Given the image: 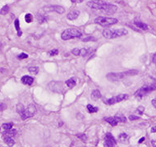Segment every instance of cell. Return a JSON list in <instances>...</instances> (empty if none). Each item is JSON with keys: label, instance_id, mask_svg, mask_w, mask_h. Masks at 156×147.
Segmentation results:
<instances>
[{"label": "cell", "instance_id": "obj_1", "mask_svg": "<svg viewBox=\"0 0 156 147\" xmlns=\"http://www.w3.org/2000/svg\"><path fill=\"white\" fill-rule=\"evenodd\" d=\"M87 6L89 8L96 9V10H100L103 12L105 13H114L117 11V7L107 2H104L101 0H92V1H89L87 2Z\"/></svg>", "mask_w": 156, "mask_h": 147}, {"label": "cell", "instance_id": "obj_2", "mask_svg": "<svg viewBox=\"0 0 156 147\" xmlns=\"http://www.w3.org/2000/svg\"><path fill=\"white\" fill-rule=\"evenodd\" d=\"M127 34V31L123 28L118 29H105L103 31V35L106 39H114L117 37H120Z\"/></svg>", "mask_w": 156, "mask_h": 147}, {"label": "cell", "instance_id": "obj_3", "mask_svg": "<svg viewBox=\"0 0 156 147\" xmlns=\"http://www.w3.org/2000/svg\"><path fill=\"white\" fill-rule=\"evenodd\" d=\"M81 36V32L75 28H68L62 33V39L63 40H68V39L79 38Z\"/></svg>", "mask_w": 156, "mask_h": 147}, {"label": "cell", "instance_id": "obj_4", "mask_svg": "<svg viewBox=\"0 0 156 147\" xmlns=\"http://www.w3.org/2000/svg\"><path fill=\"white\" fill-rule=\"evenodd\" d=\"M94 22L102 26H109L118 22L117 19L113 17H104V16H98L94 19Z\"/></svg>", "mask_w": 156, "mask_h": 147}, {"label": "cell", "instance_id": "obj_5", "mask_svg": "<svg viewBox=\"0 0 156 147\" xmlns=\"http://www.w3.org/2000/svg\"><path fill=\"white\" fill-rule=\"evenodd\" d=\"M48 87L50 91L56 92V93L62 94L65 91V87L63 85V83L62 81H51L49 83Z\"/></svg>", "mask_w": 156, "mask_h": 147}, {"label": "cell", "instance_id": "obj_6", "mask_svg": "<svg viewBox=\"0 0 156 147\" xmlns=\"http://www.w3.org/2000/svg\"><path fill=\"white\" fill-rule=\"evenodd\" d=\"M36 107H35V104H29L28 106H27V108H25V111H24L23 113L20 115L21 117L23 119V120H26V119H27V118H29V117H31L32 116H34L35 114V113H36Z\"/></svg>", "mask_w": 156, "mask_h": 147}, {"label": "cell", "instance_id": "obj_7", "mask_svg": "<svg viewBox=\"0 0 156 147\" xmlns=\"http://www.w3.org/2000/svg\"><path fill=\"white\" fill-rule=\"evenodd\" d=\"M156 90V85H148V86H143L140 89H139L136 93L135 95L136 97H143L145 95H146L147 94L152 92L153 91Z\"/></svg>", "mask_w": 156, "mask_h": 147}, {"label": "cell", "instance_id": "obj_8", "mask_svg": "<svg viewBox=\"0 0 156 147\" xmlns=\"http://www.w3.org/2000/svg\"><path fill=\"white\" fill-rule=\"evenodd\" d=\"M126 99H127V94H118V95H116V96H113L111 99H109V100L104 101V102L105 104H109V105H112V104H117V103H119L121 101L124 100Z\"/></svg>", "mask_w": 156, "mask_h": 147}, {"label": "cell", "instance_id": "obj_9", "mask_svg": "<svg viewBox=\"0 0 156 147\" xmlns=\"http://www.w3.org/2000/svg\"><path fill=\"white\" fill-rule=\"evenodd\" d=\"M117 145V140L113 137V136L111 133H106L104 136V147H115Z\"/></svg>", "mask_w": 156, "mask_h": 147}, {"label": "cell", "instance_id": "obj_10", "mask_svg": "<svg viewBox=\"0 0 156 147\" xmlns=\"http://www.w3.org/2000/svg\"><path fill=\"white\" fill-rule=\"evenodd\" d=\"M125 77H127L126 72H111V73L107 74V76H106L107 79L109 81H117L119 80H122Z\"/></svg>", "mask_w": 156, "mask_h": 147}, {"label": "cell", "instance_id": "obj_11", "mask_svg": "<svg viewBox=\"0 0 156 147\" xmlns=\"http://www.w3.org/2000/svg\"><path fill=\"white\" fill-rule=\"evenodd\" d=\"M104 120L112 126H116L118 123L122 122L125 123L127 121V118L125 117H105Z\"/></svg>", "mask_w": 156, "mask_h": 147}, {"label": "cell", "instance_id": "obj_12", "mask_svg": "<svg viewBox=\"0 0 156 147\" xmlns=\"http://www.w3.org/2000/svg\"><path fill=\"white\" fill-rule=\"evenodd\" d=\"M45 11L46 12H55L57 13L62 14L65 12V9L62 8V6H58V5H53V6H47L44 8Z\"/></svg>", "mask_w": 156, "mask_h": 147}, {"label": "cell", "instance_id": "obj_13", "mask_svg": "<svg viewBox=\"0 0 156 147\" xmlns=\"http://www.w3.org/2000/svg\"><path fill=\"white\" fill-rule=\"evenodd\" d=\"M79 15H80V12L78 10H72V11H71L67 15V18L68 20L72 21V20L77 19L78 16H79Z\"/></svg>", "mask_w": 156, "mask_h": 147}, {"label": "cell", "instance_id": "obj_14", "mask_svg": "<svg viewBox=\"0 0 156 147\" xmlns=\"http://www.w3.org/2000/svg\"><path fill=\"white\" fill-rule=\"evenodd\" d=\"M3 139L8 146H12L15 144V140L13 139V137H10V136H7L3 135Z\"/></svg>", "mask_w": 156, "mask_h": 147}, {"label": "cell", "instance_id": "obj_15", "mask_svg": "<svg viewBox=\"0 0 156 147\" xmlns=\"http://www.w3.org/2000/svg\"><path fill=\"white\" fill-rule=\"evenodd\" d=\"M128 140H129V136L127 133H121L118 136V141L121 143H128Z\"/></svg>", "mask_w": 156, "mask_h": 147}, {"label": "cell", "instance_id": "obj_16", "mask_svg": "<svg viewBox=\"0 0 156 147\" xmlns=\"http://www.w3.org/2000/svg\"><path fill=\"white\" fill-rule=\"evenodd\" d=\"M22 82L25 85H31L34 82V79L31 77H29V76H24L22 78Z\"/></svg>", "mask_w": 156, "mask_h": 147}, {"label": "cell", "instance_id": "obj_17", "mask_svg": "<svg viewBox=\"0 0 156 147\" xmlns=\"http://www.w3.org/2000/svg\"><path fill=\"white\" fill-rule=\"evenodd\" d=\"M37 20L39 21V23H44L48 22V16L46 14H43V13H38L37 16Z\"/></svg>", "mask_w": 156, "mask_h": 147}, {"label": "cell", "instance_id": "obj_18", "mask_svg": "<svg viewBox=\"0 0 156 147\" xmlns=\"http://www.w3.org/2000/svg\"><path fill=\"white\" fill-rule=\"evenodd\" d=\"M134 24L139 28V29H141V30H148V26L144 22H139V21H136L134 22Z\"/></svg>", "mask_w": 156, "mask_h": 147}, {"label": "cell", "instance_id": "obj_19", "mask_svg": "<svg viewBox=\"0 0 156 147\" xmlns=\"http://www.w3.org/2000/svg\"><path fill=\"white\" fill-rule=\"evenodd\" d=\"M91 98L93 99L94 100H97L100 99L101 98V94L100 92V91H98V90L94 91L93 92L91 93Z\"/></svg>", "mask_w": 156, "mask_h": 147}, {"label": "cell", "instance_id": "obj_20", "mask_svg": "<svg viewBox=\"0 0 156 147\" xmlns=\"http://www.w3.org/2000/svg\"><path fill=\"white\" fill-rule=\"evenodd\" d=\"M16 134V131L14 129H10V130H8V131H6V132L3 133V136H10V137L15 136Z\"/></svg>", "mask_w": 156, "mask_h": 147}, {"label": "cell", "instance_id": "obj_21", "mask_svg": "<svg viewBox=\"0 0 156 147\" xmlns=\"http://www.w3.org/2000/svg\"><path fill=\"white\" fill-rule=\"evenodd\" d=\"M66 85H68L69 88H73V87H75L76 86V81H75V79L74 78H71V79H68V81H66Z\"/></svg>", "mask_w": 156, "mask_h": 147}, {"label": "cell", "instance_id": "obj_22", "mask_svg": "<svg viewBox=\"0 0 156 147\" xmlns=\"http://www.w3.org/2000/svg\"><path fill=\"white\" fill-rule=\"evenodd\" d=\"M87 109H88V112L90 113V114L96 113V112H98V110H99L97 107H94L92 104H88V105H87Z\"/></svg>", "mask_w": 156, "mask_h": 147}, {"label": "cell", "instance_id": "obj_23", "mask_svg": "<svg viewBox=\"0 0 156 147\" xmlns=\"http://www.w3.org/2000/svg\"><path fill=\"white\" fill-rule=\"evenodd\" d=\"M9 6L8 5H5V6H3L2 9L0 10V14L1 15H6V14H8V12H9Z\"/></svg>", "mask_w": 156, "mask_h": 147}, {"label": "cell", "instance_id": "obj_24", "mask_svg": "<svg viewBox=\"0 0 156 147\" xmlns=\"http://www.w3.org/2000/svg\"><path fill=\"white\" fill-rule=\"evenodd\" d=\"M25 108H26L24 107V105L22 104H18L16 105V111H17V113H18L20 115L25 111Z\"/></svg>", "mask_w": 156, "mask_h": 147}, {"label": "cell", "instance_id": "obj_25", "mask_svg": "<svg viewBox=\"0 0 156 147\" xmlns=\"http://www.w3.org/2000/svg\"><path fill=\"white\" fill-rule=\"evenodd\" d=\"M138 72H139L137 70H129V71H127L126 72V75H127V76H135V75H137Z\"/></svg>", "mask_w": 156, "mask_h": 147}, {"label": "cell", "instance_id": "obj_26", "mask_svg": "<svg viewBox=\"0 0 156 147\" xmlns=\"http://www.w3.org/2000/svg\"><path fill=\"white\" fill-rule=\"evenodd\" d=\"M25 20L27 23H31L33 21V16L31 15V13H27L26 15L25 16Z\"/></svg>", "mask_w": 156, "mask_h": 147}, {"label": "cell", "instance_id": "obj_27", "mask_svg": "<svg viewBox=\"0 0 156 147\" xmlns=\"http://www.w3.org/2000/svg\"><path fill=\"white\" fill-rule=\"evenodd\" d=\"M12 126H13V124L11 123H4L3 124V126H2V127L4 129V130H6V131H8V130H10V129H12Z\"/></svg>", "mask_w": 156, "mask_h": 147}, {"label": "cell", "instance_id": "obj_28", "mask_svg": "<svg viewBox=\"0 0 156 147\" xmlns=\"http://www.w3.org/2000/svg\"><path fill=\"white\" fill-rule=\"evenodd\" d=\"M29 72L31 73H34V74H37L38 72H39V68L38 67H31L29 68Z\"/></svg>", "mask_w": 156, "mask_h": 147}, {"label": "cell", "instance_id": "obj_29", "mask_svg": "<svg viewBox=\"0 0 156 147\" xmlns=\"http://www.w3.org/2000/svg\"><path fill=\"white\" fill-rule=\"evenodd\" d=\"M78 138L79 139H81L82 141H86V140H87V136H86V134H83V133H81V134H78L77 136Z\"/></svg>", "mask_w": 156, "mask_h": 147}, {"label": "cell", "instance_id": "obj_30", "mask_svg": "<svg viewBox=\"0 0 156 147\" xmlns=\"http://www.w3.org/2000/svg\"><path fill=\"white\" fill-rule=\"evenodd\" d=\"M87 54H88L87 49H85V48L80 49V55H81V56H86Z\"/></svg>", "mask_w": 156, "mask_h": 147}, {"label": "cell", "instance_id": "obj_31", "mask_svg": "<svg viewBox=\"0 0 156 147\" xmlns=\"http://www.w3.org/2000/svg\"><path fill=\"white\" fill-rule=\"evenodd\" d=\"M48 54L50 56H54V55H57V54H58V50L57 49H52V50L49 51Z\"/></svg>", "mask_w": 156, "mask_h": 147}, {"label": "cell", "instance_id": "obj_32", "mask_svg": "<svg viewBox=\"0 0 156 147\" xmlns=\"http://www.w3.org/2000/svg\"><path fill=\"white\" fill-rule=\"evenodd\" d=\"M15 27L17 32L21 31V30H20V23H19V20L18 19H16L15 20Z\"/></svg>", "mask_w": 156, "mask_h": 147}, {"label": "cell", "instance_id": "obj_33", "mask_svg": "<svg viewBox=\"0 0 156 147\" xmlns=\"http://www.w3.org/2000/svg\"><path fill=\"white\" fill-rule=\"evenodd\" d=\"M71 53L74 54V55H76V56H79L80 55V49H78V48L73 49L71 50Z\"/></svg>", "mask_w": 156, "mask_h": 147}, {"label": "cell", "instance_id": "obj_34", "mask_svg": "<svg viewBox=\"0 0 156 147\" xmlns=\"http://www.w3.org/2000/svg\"><path fill=\"white\" fill-rule=\"evenodd\" d=\"M144 111H145V108L143 106H140V107L137 108V113L139 114H142L144 113Z\"/></svg>", "mask_w": 156, "mask_h": 147}, {"label": "cell", "instance_id": "obj_35", "mask_svg": "<svg viewBox=\"0 0 156 147\" xmlns=\"http://www.w3.org/2000/svg\"><path fill=\"white\" fill-rule=\"evenodd\" d=\"M28 58V55L26 54H24V53L21 54L18 56V58L19 59H24V58Z\"/></svg>", "mask_w": 156, "mask_h": 147}, {"label": "cell", "instance_id": "obj_36", "mask_svg": "<svg viewBox=\"0 0 156 147\" xmlns=\"http://www.w3.org/2000/svg\"><path fill=\"white\" fill-rule=\"evenodd\" d=\"M129 119H130L131 121L137 120V119H139V117L136 116V115H130V116H129Z\"/></svg>", "mask_w": 156, "mask_h": 147}, {"label": "cell", "instance_id": "obj_37", "mask_svg": "<svg viewBox=\"0 0 156 147\" xmlns=\"http://www.w3.org/2000/svg\"><path fill=\"white\" fill-rule=\"evenodd\" d=\"M89 40H95V38L91 37V36H88V37H86V38H85V39H83V41H84V42L89 41Z\"/></svg>", "mask_w": 156, "mask_h": 147}, {"label": "cell", "instance_id": "obj_38", "mask_svg": "<svg viewBox=\"0 0 156 147\" xmlns=\"http://www.w3.org/2000/svg\"><path fill=\"white\" fill-rule=\"evenodd\" d=\"M6 108H7L6 104H0V111H3Z\"/></svg>", "mask_w": 156, "mask_h": 147}, {"label": "cell", "instance_id": "obj_39", "mask_svg": "<svg viewBox=\"0 0 156 147\" xmlns=\"http://www.w3.org/2000/svg\"><path fill=\"white\" fill-rule=\"evenodd\" d=\"M151 132H156V126H154V127L151 128Z\"/></svg>", "mask_w": 156, "mask_h": 147}, {"label": "cell", "instance_id": "obj_40", "mask_svg": "<svg viewBox=\"0 0 156 147\" xmlns=\"http://www.w3.org/2000/svg\"><path fill=\"white\" fill-rule=\"evenodd\" d=\"M152 104H153V106L156 108V100H152Z\"/></svg>", "mask_w": 156, "mask_h": 147}, {"label": "cell", "instance_id": "obj_41", "mask_svg": "<svg viewBox=\"0 0 156 147\" xmlns=\"http://www.w3.org/2000/svg\"><path fill=\"white\" fill-rule=\"evenodd\" d=\"M151 143H152V145H153V146H154V147H156V140H153V141H152Z\"/></svg>", "mask_w": 156, "mask_h": 147}, {"label": "cell", "instance_id": "obj_42", "mask_svg": "<svg viewBox=\"0 0 156 147\" xmlns=\"http://www.w3.org/2000/svg\"><path fill=\"white\" fill-rule=\"evenodd\" d=\"M145 140V137H142L141 139H140V140H139V143H141V142H143Z\"/></svg>", "mask_w": 156, "mask_h": 147}, {"label": "cell", "instance_id": "obj_43", "mask_svg": "<svg viewBox=\"0 0 156 147\" xmlns=\"http://www.w3.org/2000/svg\"><path fill=\"white\" fill-rule=\"evenodd\" d=\"M71 3H76L77 2V0H71Z\"/></svg>", "mask_w": 156, "mask_h": 147}, {"label": "cell", "instance_id": "obj_44", "mask_svg": "<svg viewBox=\"0 0 156 147\" xmlns=\"http://www.w3.org/2000/svg\"><path fill=\"white\" fill-rule=\"evenodd\" d=\"M80 1V3H81V2H83V0H79Z\"/></svg>", "mask_w": 156, "mask_h": 147}]
</instances>
